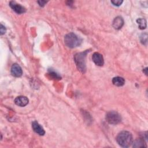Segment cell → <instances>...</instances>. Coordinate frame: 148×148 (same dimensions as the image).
I'll return each mask as SVG.
<instances>
[{"mask_svg": "<svg viewBox=\"0 0 148 148\" xmlns=\"http://www.w3.org/2000/svg\"><path fill=\"white\" fill-rule=\"evenodd\" d=\"M117 143L123 147H128L131 146L132 143V135L127 131L120 132L116 137Z\"/></svg>", "mask_w": 148, "mask_h": 148, "instance_id": "cell-1", "label": "cell"}, {"mask_svg": "<svg viewBox=\"0 0 148 148\" xmlns=\"http://www.w3.org/2000/svg\"><path fill=\"white\" fill-rule=\"evenodd\" d=\"M82 39L73 32L67 34L64 37V43L69 48H75L80 45Z\"/></svg>", "mask_w": 148, "mask_h": 148, "instance_id": "cell-2", "label": "cell"}, {"mask_svg": "<svg viewBox=\"0 0 148 148\" xmlns=\"http://www.w3.org/2000/svg\"><path fill=\"white\" fill-rule=\"evenodd\" d=\"M87 50L79 53L74 56V61L77 69L82 72L84 73L86 70V57L87 54Z\"/></svg>", "mask_w": 148, "mask_h": 148, "instance_id": "cell-3", "label": "cell"}, {"mask_svg": "<svg viewBox=\"0 0 148 148\" xmlns=\"http://www.w3.org/2000/svg\"><path fill=\"white\" fill-rule=\"evenodd\" d=\"M106 120L111 124H117L121 120L120 114L115 111H110L107 113L105 117Z\"/></svg>", "mask_w": 148, "mask_h": 148, "instance_id": "cell-4", "label": "cell"}, {"mask_svg": "<svg viewBox=\"0 0 148 148\" xmlns=\"http://www.w3.org/2000/svg\"><path fill=\"white\" fill-rule=\"evenodd\" d=\"M9 6L17 14H22L26 12V9L24 7L21 6L20 4L16 3L15 1H11L9 2Z\"/></svg>", "mask_w": 148, "mask_h": 148, "instance_id": "cell-5", "label": "cell"}, {"mask_svg": "<svg viewBox=\"0 0 148 148\" xmlns=\"http://www.w3.org/2000/svg\"><path fill=\"white\" fill-rule=\"evenodd\" d=\"M92 61L95 63V65L101 66L104 64V60L102 54L99 53L95 52L92 56Z\"/></svg>", "mask_w": 148, "mask_h": 148, "instance_id": "cell-6", "label": "cell"}, {"mask_svg": "<svg viewBox=\"0 0 148 148\" xmlns=\"http://www.w3.org/2000/svg\"><path fill=\"white\" fill-rule=\"evenodd\" d=\"M11 74L14 77H20L23 74V71L20 66L17 64H13L11 67Z\"/></svg>", "mask_w": 148, "mask_h": 148, "instance_id": "cell-7", "label": "cell"}, {"mask_svg": "<svg viewBox=\"0 0 148 148\" xmlns=\"http://www.w3.org/2000/svg\"><path fill=\"white\" fill-rule=\"evenodd\" d=\"M32 128L35 132L40 136H43L45 134L43 128L36 121H34L32 123Z\"/></svg>", "mask_w": 148, "mask_h": 148, "instance_id": "cell-8", "label": "cell"}, {"mask_svg": "<svg viewBox=\"0 0 148 148\" xmlns=\"http://www.w3.org/2000/svg\"><path fill=\"white\" fill-rule=\"evenodd\" d=\"M28 99L25 96H18L17 97L14 99V103L18 106L23 107L26 106L28 103Z\"/></svg>", "mask_w": 148, "mask_h": 148, "instance_id": "cell-9", "label": "cell"}, {"mask_svg": "<svg viewBox=\"0 0 148 148\" xmlns=\"http://www.w3.org/2000/svg\"><path fill=\"white\" fill-rule=\"evenodd\" d=\"M113 27L114 28L116 29H119L121 28L123 25H124V20L123 18L120 16H117L113 21L112 23Z\"/></svg>", "mask_w": 148, "mask_h": 148, "instance_id": "cell-10", "label": "cell"}, {"mask_svg": "<svg viewBox=\"0 0 148 148\" xmlns=\"http://www.w3.org/2000/svg\"><path fill=\"white\" fill-rule=\"evenodd\" d=\"M112 83L116 86L120 87V86H122L124 84L125 80L122 77L116 76V77H114L113 78Z\"/></svg>", "mask_w": 148, "mask_h": 148, "instance_id": "cell-11", "label": "cell"}, {"mask_svg": "<svg viewBox=\"0 0 148 148\" xmlns=\"http://www.w3.org/2000/svg\"><path fill=\"white\" fill-rule=\"evenodd\" d=\"M132 146L134 147H146V143H145V141L143 139H137L135 140L134 142L132 141Z\"/></svg>", "mask_w": 148, "mask_h": 148, "instance_id": "cell-12", "label": "cell"}, {"mask_svg": "<svg viewBox=\"0 0 148 148\" xmlns=\"http://www.w3.org/2000/svg\"><path fill=\"white\" fill-rule=\"evenodd\" d=\"M136 22L138 24L139 28L140 29H145L146 28L147 22H146L145 19L142 18H139L137 19Z\"/></svg>", "mask_w": 148, "mask_h": 148, "instance_id": "cell-13", "label": "cell"}, {"mask_svg": "<svg viewBox=\"0 0 148 148\" xmlns=\"http://www.w3.org/2000/svg\"><path fill=\"white\" fill-rule=\"evenodd\" d=\"M140 42L142 44L145 45L147 43V34H142L141 35V36H140Z\"/></svg>", "mask_w": 148, "mask_h": 148, "instance_id": "cell-14", "label": "cell"}, {"mask_svg": "<svg viewBox=\"0 0 148 148\" xmlns=\"http://www.w3.org/2000/svg\"><path fill=\"white\" fill-rule=\"evenodd\" d=\"M49 75L52 76L54 79H61V77L58 75V74H57L56 72H55L54 71H49Z\"/></svg>", "mask_w": 148, "mask_h": 148, "instance_id": "cell-15", "label": "cell"}, {"mask_svg": "<svg viewBox=\"0 0 148 148\" xmlns=\"http://www.w3.org/2000/svg\"><path fill=\"white\" fill-rule=\"evenodd\" d=\"M123 1L122 0H112L111 1V3L116 6H119L121 5V3H123Z\"/></svg>", "mask_w": 148, "mask_h": 148, "instance_id": "cell-16", "label": "cell"}, {"mask_svg": "<svg viewBox=\"0 0 148 148\" xmlns=\"http://www.w3.org/2000/svg\"><path fill=\"white\" fill-rule=\"evenodd\" d=\"M6 32V28L5 26H3L2 24H1V28H0V34L1 35H3Z\"/></svg>", "mask_w": 148, "mask_h": 148, "instance_id": "cell-17", "label": "cell"}, {"mask_svg": "<svg viewBox=\"0 0 148 148\" xmlns=\"http://www.w3.org/2000/svg\"><path fill=\"white\" fill-rule=\"evenodd\" d=\"M37 2L38 3V4H39V5L40 6L43 7V6H44L45 5V4L47 2V1H38Z\"/></svg>", "mask_w": 148, "mask_h": 148, "instance_id": "cell-18", "label": "cell"}, {"mask_svg": "<svg viewBox=\"0 0 148 148\" xmlns=\"http://www.w3.org/2000/svg\"><path fill=\"white\" fill-rule=\"evenodd\" d=\"M147 68H146L145 69H143V72H145V73L146 75H147Z\"/></svg>", "mask_w": 148, "mask_h": 148, "instance_id": "cell-19", "label": "cell"}]
</instances>
